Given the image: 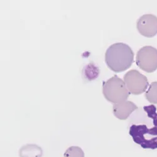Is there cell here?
Wrapping results in <instances>:
<instances>
[{
    "label": "cell",
    "mask_w": 157,
    "mask_h": 157,
    "mask_svg": "<svg viewBox=\"0 0 157 157\" xmlns=\"http://www.w3.org/2000/svg\"><path fill=\"white\" fill-rule=\"evenodd\" d=\"M138 124L129 126V133L133 141L144 149H157V108L151 104L143 108Z\"/></svg>",
    "instance_id": "obj_1"
},
{
    "label": "cell",
    "mask_w": 157,
    "mask_h": 157,
    "mask_svg": "<svg viewBox=\"0 0 157 157\" xmlns=\"http://www.w3.org/2000/svg\"><path fill=\"white\" fill-rule=\"evenodd\" d=\"M107 66L113 72L120 73L126 71L134 62V52L124 43H116L109 47L105 54Z\"/></svg>",
    "instance_id": "obj_2"
},
{
    "label": "cell",
    "mask_w": 157,
    "mask_h": 157,
    "mask_svg": "<svg viewBox=\"0 0 157 157\" xmlns=\"http://www.w3.org/2000/svg\"><path fill=\"white\" fill-rule=\"evenodd\" d=\"M102 93L107 101L114 104L127 101L130 94L124 81L116 75L103 82Z\"/></svg>",
    "instance_id": "obj_3"
},
{
    "label": "cell",
    "mask_w": 157,
    "mask_h": 157,
    "mask_svg": "<svg viewBox=\"0 0 157 157\" xmlns=\"http://www.w3.org/2000/svg\"><path fill=\"white\" fill-rule=\"evenodd\" d=\"M136 63L145 72H155L157 69V49L151 46L141 48L137 52Z\"/></svg>",
    "instance_id": "obj_4"
},
{
    "label": "cell",
    "mask_w": 157,
    "mask_h": 157,
    "mask_svg": "<svg viewBox=\"0 0 157 157\" xmlns=\"http://www.w3.org/2000/svg\"><path fill=\"white\" fill-rule=\"evenodd\" d=\"M123 80L129 92L134 95H139L145 92L149 85L147 77L135 69L126 73Z\"/></svg>",
    "instance_id": "obj_5"
},
{
    "label": "cell",
    "mask_w": 157,
    "mask_h": 157,
    "mask_svg": "<svg viewBox=\"0 0 157 157\" xmlns=\"http://www.w3.org/2000/svg\"><path fill=\"white\" fill-rule=\"evenodd\" d=\"M137 29L144 36L154 37L157 35V17L152 14L141 16L137 21Z\"/></svg>",
    "instance_id": "obj_6"
},
{
    "label": "cell",
    "mask_w": 157,
    "mask_h": 157,
    "mask_svg": "<svg viewBox=\"0 0 157 157\" xmlns=\"http://www.w3.org/2000/svg\"><path fill=\"white\" fill-rule=\"evenodd\" d=\"M136 109H138V106L136 104L129 101L114 104L113 108L114 115L117 119L121 120L128 119L129 116Z\"/></svg>",
    "instance_id": "obj_7"
},
{
    "label": "cell",
    "mask_w": 157,
    "mask_h": 157,
    "mask_svg": "<svg viewBox=\"0 0 157 157\" xmlns=\"http://www.w3.org/2000/svg\"><path fill=\"white\" fill-rule=\"evenodd\" d=\"M42 149L34 144L25 145L19 151L20 157H42Z\"/></svg>",
    "instance_id": "obj_8"
},
{
    "label": "cell",
    "mask_w": 157,
    "mask_h": 157,
    "mask_svg": "<svg viewBox=\"0 0 157 157\" xmlns=\"http://www.w3.org/2000/svg\"><path fill=\"white\" fill-rule=\"evenodd\" d=\"M145 96L150 103L157 104V81L153 82L150 85Z\"/></svg>",
    "instance_id": "obj_9"
},
{
    "label": "cell",
    "mask_w": 157,
    "mask_h": 157,
    "mask_svg": "<svg viewBox=\"0 0 157 157\" xmlns=\"http://www.w3.org/2000/svg\"><path fill=\"white\" fill-rule=\"evenodd\" d=\"M63 157H84V153L80 147L73 146L65 151Z\"/></svg>",
    "instance_id": "obj_10"
}]
</instances>
